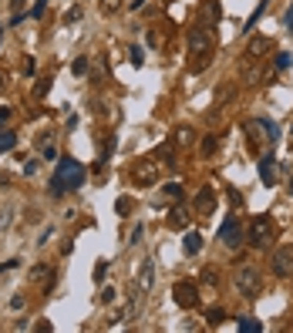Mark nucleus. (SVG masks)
Returning <instances> with one entry per match:
<instances>
[{"label": "nucleus", "mask_w": 293, "mask_h": 333, "mask_svg": "<svg viewBox=\"0 0 293 333\" xmlns=\"http://www.w3.org/2000/svg\"><path fill=\"white\" fill-rule=\"evenodd\" d=\"M81 185H84V165L78 158H57V169H54V179H51L48 192L54 199H61L64 192H74Z\"/></svg>", "instance_id": "1"}, {"label": "nucleus", "mask_w": 293, "mask_h": 333, "mask_svg": "<svg viewBox=\"0 0 293 333\" xmlns=\"http://www.w3.org/2000/svg\"><path fill=\"white\" fill-rule=\"evenodd\" d=\"M236 290L243 293L246 300H256V296L263 293V276H260V269L250 266V263H246V266H239V269H236Z\"/></svg>", "instance_id": "2"}, {"label": "nucleus", "mask_w": 293, "mask_h": 333, "mask_svg": "<svg viewBox=\"0 0 293 333\" xmlns=\"http://www.w3.org/2000/svg\"><path fill=\"white\" fill-rule=\"evenodd\" d=\"M128 179L135 182V185H152L155 179H159V158H139V162L128 169Z\"/></svg>", "instance_id": "3"}, {"label": "nucleus", "mask_w": 293, "mask_h": 333, "mask_svg": "<svg viewBox=\"0 0 293 333\" xmlns=\"http://www.w3.org/2000/svg\"><path fill=\"white\" fill-rule=\"evenodd\" d=\"M250 243L256 246V249H266V246L273 243V222H269L266 216L253 219V226H250Z\"/></svg>", "instance_id": "4"}, {"label": "nucleus", "mask_w": 293, "mask_h": 333, "mask_svg": "<svg viewBox=\"0 0 293 333\" xmlns=\"http://www.w3.org/2000/svg\"><path fill=\"white\" fill-rule=\"evenodd\" d=\"M172 300L179 303L182 310L199 306V286H195V283H175V286H172Z\"/></svg>", "instance_id": "5"}, {"label": "nucleus", "mask_w": 293, "mask_h": 333, "mask_svg": "<svg viewBox=\"0 0 293 333\" xmlns=\"http://www.w3.org/2000/svg\"><path fill=\"white\" fill-rule=\"evenodd\" d=\"M219 239L229 246V249H236V246L243 243V226H239V219H236V216H229V219L222 222V229H219Z\"/></svg>", "instance_id": "6"}, {"label": "nucleus", "mask_w": 293, "mask_h": 333, "mask_svg": "<svg viewBox=\"0 0 293 333\" xmlns=\"http://www.w3.org/2000/svg\"><path fill=\"white\" fill-rule=\"evenodd\" d=\"M189 51H192V54H206V51H212V31H206V27H192V31H189Z\"/></svg>", "instance_id": "7"}, {"label": "nucleus", "mask_w": 293, "mask_h": 333, "mask_svg": "<svg viewBox=\"0 0 293 333\" xmlns=\"http://www.w3.org/2000/svg\"><path fill=\"white\" fill-rule=\"evenodd\" d=\"M273 273L277 276H290L293 273V246H283V249L273 252Z\"/></svg>", "instance_id": "8"}, {"label": "nucleus", "mask_w": 293, "mask_h": 333, "mask_svg": "<svg viewBox=\"0 0 293 333\" xmlns=\"http://www.w3.org/2000/svg\"><path fill=\"white\" fill-rule=\"evenodd\" d=\"M31 283L41 286V290H51V283H54V269H51L48 263H34L31 266Z\"/></svg>", "instance_id": "9"}, {"label": "nucleus", "mask_w": 293, "mask_h": 333, "mask_svg": "<svg viewBox=\"0 0 293 333\" xmlns=\"http://www.w3.org/2000/svg\"><path fill=\"white\" fill-rule=\"evenodd\" d=\"M212 209H216V192H212V185H202L195 192V212L206 216V212H212Z\"/></svg>", "instance_id": "10"}, {"label": "nucleus", "mask_w": 293, "mask_h": 333, "mask_svg": "<svg viewBox=\"0 0 293 333\" xmlns=\"http://www.w3.org/2000/svg\"><path fill=\"white\" fill-rule=\"evenodd\" d=\"M152 279H155V263L145 259L142 269H139V296H145V293L152 290Z\"/></svg>", "instance_id": "11"}, {"label": "nucleus", "mask_w": 293, "mask_h": 333, "mask_svg": "<svg viewBox=\"0 0 293 333\" xmlns=\"http://www.w3.org/2000/svg\"><path fill=\"white\" fill-rule=\"evenodd\" d=\"M172 141H175L179 148H189V145L195 141V128H189V125H179V128H175V135H172Z\"/></svg>", "instance_id": "12"}, {"label": "nucleus", "mask_w": 293, "mask_h": 333, "mask_svg": "<svg viewBox=\"0 0 293 333\" xmlns=\"http://www.w3.org/2000/svg\"><path fill=\"white\" fill-rule=\"evenodd\" d=\"M260 179L266 182V185H273V182H277V158H269V155H266V158L260 162Z\"/></svg>", "instance_id": "13"}, {"label": "nucleus", "mask_w": 293, "mask_h": 333, "mask_svg": "<svg viewBox=\"0 0 293 333\" xmlns=\"http://www.w3.org/2000/svg\"><path fill=\"white\" fill-rule=\"evenodd\" d=\"M182 249H186V256H195V252L202 249V236H199V232H186V239H182Z\"/></svg>", "instance_id": "14"}, {"label": "nucleus", "mask_w": 293, "mask_h": 333, "mask_svg": "<svg viewBox=\"0 0 293 333\" xmlns=\"http://www.w3.org/2000/svg\"><path fill=\"white\" fill-rule=\"evenodd\" d=\"M239 74H243L246 84H256V81H260V67L253 64V61H243V64H239Z\"/></svg>", "instance_id": "15"}, {"label": "nucleus", "mask_w": 293, "mask_h": 333, "mask_svg": "<svg viewBox=\"0 0 293 333\" xmlns=\"http://www.w3.org/2000/svg\"><path fill=\"white\" fill-rule=\"evenodd\" d=\"M169 226H172V229H186V226H189V212H186V209H172Z\"/></svg>", "instance_id": "16"}, {"label": "nucleus", "mask_w": 293, "mask_h": 333, "mask_svg": "<svg viewBox=\"0 0 293 333\" xmlns=\"http://www.w3.org/2000/svg\"><path fill=\"white\" fill-rule=\"evenodd\" d=\"M246 51H250V57H260L263 51H269V41H266V37H253Z\"/></svg>", "instance_id": "17"}, {"label": "nucleus", "mask_w": 293, "mask_h": 333, "mask_svg": "<svg viewBox=\"0 0 293 333\" xmlns=\"http://www.w3.org/2000/svg\"><path fill=\"white\" fill-rule=\"evenodd\" d=\"M17 145V135L14 131H0V152H10Z\"/></svg>", "instance_id": "18"}, {"label": "nucleus", "mask_w": 293, "mask_h": 333, "mask_svg": "<svg viewBox=\"0 0 293 333\" xmlns=\"http://www.w3.org/2000/svg\"><path fill=\"white\" fill-rule=\"evenodd\" d=\"M260 125H263V128H266L269 141H273V145H277V138H280V131H277V122H273V118H260Z\"/></svg>", "instance_id": "19"}, {"label": "nucleus", "mask_w": 293, "mask_h": 333, "mask_svg": "<svg viewBox=\"0 0 293 333\" xmlns=\"http://www.w3.org/2000/svg\"><path fill=\"white\" fill-rule=\"evenodd\" d=\"M260 330H263V326L256 323V320H250V317L239 320V333H260Z\"/></svg>", "instance_id": "20"}, {"label": "nucleus", "mask_w": 293, "mask_h": 333, "mask_svg": "<svg viewBox=\"0 0 293 333\" xmlns=\"http://www.w3.org/2000/svg\"><path fill=\"white\" fill-rule=\"evenodd\" d=\"M48 88H51V78H41V81L34 84V98H44V94H48Z\"/></svg>", "instance_id": "21"}, {"label": "nucleus", "mask_w": 293, "mask_h": 333, "mask_svg": "<svg viewBox=\"0 0 293 333\" xmlns=\"http://www.w3.org/2000/svg\"><path fill=\"white\" fill-rule=\"evenodd\" d=\"M101 10H105V14H118V10H122V0H101Z\"/></svg>", "instance_id": "22"}, {"label": "nucleus", "mask_w": 293, "mask_h": 333, "mask_svg": "<svg viewBox=\"0 0 293 333\" xmlns=\"http://www.w3.org/2000/svg\"><path fill=\"white\" fill-rule=\"evenodd\" d=\"M216 148H219V138H216V135H209V138L202 141V155H212Z\"/></svg>", "instance_id": "23"}, {"label": "nucleus", "mask_w": 293, "mask_h": 333, "mask_svg": "<svg viewBox=\"0 0 293 333\" xmlns=\"http://www.w3.org/2000/svg\"><path fill=\"white\" fill-rule=\"evenodd\" d=\"M108 266H111V263H108V259H101V263H98V266H95V283H101V279H105Z\"/></svg>", "instance_id": "24"}, {"label": "nucleus", "mask_w": 293, "mask_h": 333, "mask_svg": "<svg viewBox=\"0 0 293 333\" xmlns=\"http://www.w3.org/2000/svg\"><path fill=\"white\" fill-rule=\"evenodd\" d=\"M71 71H74V78H81V74L88 71V61H84V57H78V61L71 64Z\"/></svg>", "instance_id": "25"}, {"label": "nucleus", "mask_w": 293, "mask_h": 333, "mask_svg": "<svg viewBox=\"0 0 293 333\" xmlns=\"http://www.w3.org/2000/svg\"><path fill=\"white\" fill-rule=\"evenodd\" d=\"M202 17H212V20H216V17H219V4H202Z\"/></svg>", "instance_id": "26"}, {"label": "nucleus", "mask_w": 293, "mask_h": 333, "mask_svg": "<svg viewBox=\"0 0 293 333\" xmlns=\"http://www.w3.org/2000/svg\"><path fill=\"white\" fill-rule=\"evenodd\" d=\"M128 61H131L135 67H139L142 61H145V57H142V47H128Z\"/></svg>", "instance_id": "27"}, {"label": "nucleus", "mask_w": 293, "mask_h": 333, "mask_svg": "<svg viewBox=\"0 0 293 333\" xmlns=\"http://www.w3.org/2000/svg\"><path fill=\"white\" fill-rule=\"evenodd\" d=\"M206 320L216 326V323H222V320H226V313H222V310H209V317H206Z\"/></svg>", "instance_id": "28"}, {"label": "nucleus", "mask_w": 293, "mask_h": 333, "mask_svg": "<svg viewBox=\"0 0 293 333\" xmlns=\"http://www.w3.org/2000/svg\"><path fill=\"white\" fill-rule=\"evenodd\" d=\"M165 195H169V199H182V185H175V182L165 185Z\"/></svg>", "instance_id": "29"}, {"label": "nucleus", "mask_w": 293, "mask_h": 333, "mask_svg": "<svg viewBox=\"0 0 293 333\" xmlns=\"http://www.w3.org/2000/svg\"><path fill=\"white\" fill-rule=\"evenodd\" d=\"M115 209H118V216H128V195H122V199L115 202Z\"/></svg>", "instance_id": "30"}, {"label": "nucleus", "mask_w": 293, "mask_h": 333, "mask_svg": "<svg viewBox=\"0 0 293 333\" xmlns=\"http://www.w3.org/2000/svg\"><path fill=\"white\" fill-rule=\"evenodd\" d=\"M98 300H101V303H111L115 300V290H111V286H105V290L98 293Z\"/></svg>", "instance_id": "31"}, {"label": "nucleus", "mask_w": 293, "mask_h": 333, "mask_svg": "<svg viewBox=\"0 0 293 333\" xmlns=\"http://www.w3.org/2000/svg\"><path fill=\"white\" fill-rule=\"evenodd\" d=\"M41 158H44V162H51V158H57V148H54V145H44Z\"/></svg>", "instance_id": "32"}, {"label": "nucleus", "mask_w": 293, "mask_h": 333, "mask_svg": "<svg viewBox=\"0 0 293 333\" xmlns=\"http://www.w3.org/2000/svg\"><path fill=\"white\" fill-rule=\"evenodd\" d=\"M277 67L286 71V67H290V54H277Z\"/></svg>", "instance_id": "33"}, {"label": "nucleus", "mask_w": 293, "mask_h": 333, "mask_svg": "<svg viewBox=\"0 0 293 333\" xmlns=\"http://www.w3.org/2000/svg\"><path fill=\"white\" fill-rule=\"evenodd\" d=\"M139 239H142V226H135V229H131V236H128V243L135 246V243H139Z\"/></svg>", "instance_id": "34"}, {"label": "nucleus", "mask_w": 293, "mask_h": 333, "mask_svg": "<svg viewBox=\"0 0 293 333\" xmlns=\"http://www.w3.org/2000/svg\"><path fill=\"white\" fill-rule=\"evenodd\" d=\"M44 4H48V0H37V4H34V10H31V14H34V17H41V14H44Z\"/></svg>", "instance_id": "35"}, {"label": "nucleus", "mask_w": 293, "mask_h": 333, "mask_svg": "<svg viewBox=\"0 0 293 333\" xmlns=\"http://www.w3.org/2000/svg\"><path fill=\"white\" fill-rule=\"evenodd\" d=\"M24 306V296H10V310H20Z\"/></svg>", "instance_id": "36"}, {"label": "nucleus", "mask_w": 293, "mask_h": 333, "mask_svg": "<svg viewBox=\"0 0 293 333\" xmlns=\"http://www.w3.org/2000/svg\"><path fill=\"white\" fill-rule=\"evenodd\" d=\"M283 24H286V27H293V7L286 10V17H283Z\"/></svg>", "instance_id": "37"}, {"label": "nucleus", "mask_w": 293, "mask_h": 333, "mask_svg": "<svg viewBox=\"0 0 293 333\" xmlns=\"http://www.w3.org/2000/svg\"><path fill=\"white\" fill-rule=\"evenodd\" d=\"M7 118H10V111H7V108H0V125L7 122Z\"/></svg>", "instance_id": "38"}, {"label": "nucleus", "mask_w": 293, "mask_h": 333, "mask_svg": "<svg viewBox=\"0 0 293 333\" xmlns=\"http://www.w3.org/2000/svg\"><path fill=\"white\" fill-rule=\"evenodd\" d=\"M20 4H24V0H10V7H14V14H20Z\"/></svg>", "instance_id": "39"}, {"label": "nucleus", "mask_w": 293, "mask_h": 333, "mask_svg": "<svg viewBox=\"0 0 293 333\" xmlns=\"http://www.w3.org/2000/svg\"><path fill=\"white\" fill-rule=\"evenodd\" d=\"M286 188H290V195H293V175H290V185H286Z\"/></svg>", "instance_id": "40"}, {"label": "nucleus", "mask_w": 293, "mask_h": 333, "mask_svg": "<svg viewBox=\"0 0 293 333\" xmlns=\"http://www.w3.org/2000/svg\"><path fill=\"white\" fill-rule=\"evenodd\" d=\"M0 91H4V74H0Z\"/></svg>", "instance_id": "41"}]
</instances>
